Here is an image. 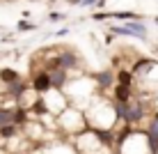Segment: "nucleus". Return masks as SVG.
Returning <instances> with one entry per match:
<instances>
[{
	"label": "nucleus",
	"instance_id": "1",
	"mask_svg": "<svg viewBox=\"0 0 158 154\" xmlns=\"http://www.w3.org/2000/svg\"><path fill=\"white\" fill-rule=\"evenodd\" d=\"M142 113H144V108H142L140 101H133V99H131L128 103H124V120H126V122H140V120H142Z\"/></svg>",
	"mask_w": 158,
	"mask_h": 154
},
{
	"label": "nucleus",
	"instance_id": "2",
	"mask_svg": "<svg viewBox=\"0 0 158 154\" xmlns=\"http://www.w3.org/2000/svg\"><path fill=\"white\" fill-rule=\"evenodd\" d=\"M112 32H117V35H133V37H140V39H144L147 37V28L140 21H133V23H126L124 28H110Z\"/></svg>",
	"mask_w": 158,
	"mask_h": 154
},
{
	"label": "nucleus",
	"instance_id": "3",
	"mask_svg": "<svg viewBox=\"0 0 158 154\" xmlns=\"http://www.w3.org/2000/svg\"><path fill=\"white\" fill-rule=\"evenodd\" d=\"M32 87H35L37 92H46L51 90V76L48 74H37L35 81H32Z\"/></svg>",
	"mask_w": 158,
	"mask_h": 154
},
{
	"label": "nucleus",
	"instance_id": "4",
	"mask_svg": "<svg viewBox=\"0 0 158 154\" xmlns=\"http://www.w3.org/2000/svg\"><path fill=\"white\" fill-rule=\"evenodd\" d=\"M115 97H117L119 103H128V101H131V87L117 85V87H115Z\"/></svg>",
	"mask_w": 158,
	"mask_h": 154
},
{
	"label": "nucleus",
	"instance_id": "5",
	"mask_svg": "<svg viewBox=\"0 0 158 154\" xmlns=\"http://www.w3.org/2000/svg\"><path fill=\"white\" fill-rule=\"evenodd\" d=\"M64 85V69H57L55 74H51V87H62Z\"/></svg>",
	"mask_w": 158,
	"mask_h": 154
},
{
	"label": "nucleus",
	"instance_id": "6",
	"mask_svg": "<svg viewBox=\"0 0 158 154\" xmlns=\"http://www.w3.org/2000/svg\"><path fill=\"white\" fill-rule=\"evenodd\" d=\"M0 78H2L5 83H9V85H12L14 81H19V74H16L14 69H2V71H0Z\"/></svg>",
	"mask_w": 158,
	"mask_h": 154
},
{
	"label": "nucleus",
	"instance_id": "7",
	"mask_svg": "<svg viewBox=\"0 0 158 154\" xmlns=\"http://www.w3.org/2000/svg\"><path fill=\"white\" fill-rule=\"evenodd\" d=\"M119 85H124V87H131V83H133V74L131 71H119Z\"/></svg>",
	"mask_w": 158,
	"mask_h": 154
},
{
	"label": "nucleus",
	"instance_id": "8",
	"mask_svg": "<svg viewBox=\"0 0 158 154\" xmlns=\"http://www.w3.org/2000/svg\"><path fill=\"white\" fill-rule=\"evenodd\" d=\"M25 115H28V113H25L23 108L14 111V113H12V124H14V126H16V124H23V122H25Z\"/></svg>",
	"mask_w": 158,
	"mask_h": 154
},
{
	"label": "nucleus",
	"instance_id": "9",
	"mask_svg": "<svg viewBox=\"0 0 158 154\" xmlns=\"http://www.w3.org/2000/svg\"><path fill=\"white\" fill-rule=\"evenodd\" d=\"M149 147H151V154L158 152V131H149Z\"/></svg>",
	"mask_w": 158,
	"mask_h": 154
},
{
	"label": "nucleus",
	"instance_id": "10",
	"mask_svg": "<svg viewBox=\"0 0 158 154\" xmlns=\"http://www.w3.org/2000/svg\"><path fill=\"white\" fill-rule=\"evenodd\" d=\"M71 64H76V58L71 53H64V55L60 58V67H71Z\"/></svg>",
	"mask_w": 158,
	"mask_h": 154
},
{
	"label": "nucleus",
	"instance_id": "11",
	"mask_svg": "<svg viewBox=\"0 0 158 154\" xmlns=\"http://www.w3.org/2000/svg\"><path fill=\"white\" fill-rule=\"evenodd\" d=\"M12 124V111H0V126Z\"/></svg>",
	"mask_w": 158,
	"mask_h": 154
},
{
	"label": "nucleus",
	"instance_id": "12",
	"mask_svg": "<svg viewBox=\"0 0 158 154\" xmlns=\"http://www.w3.org/2000/svg\"><path fill=\"white\" fill-rule=\"evenodd\" d=\"M16 134V126L14 124H7V126H0V136H5V138H9V136Z\"/></svg>",
	"mask_w": 158,
	"mask_h": 154
},
{
	"label": "nucleus",
	"instance_id": "13",
	"mask_svg": "<svg viewBox=\"0 0 158 154\" xmlns=\"http://www.w3.org/2000/svg\"><path fill=\"white\" fill-rule=\"evenodd\" d=\"M96 78H99V83H101V85H110V83H112V76H110V71H103V74H99Z\"/></svg>",
	"mask_w": 158,
	"mask_h": 154
},
{
	"label": "nucleus",
	"instance_id": "14",
	"mask_svg": "<svg viewBox=\"0 0 158 154\" xmlns=\"http://www.w3.org/2000/svg\"><path fill=\"white\" fill-rule=\"evenodd\" d=\"M23 90H25V85H23V83H19V81H14V83H12V95H14V97H19Z\"/></svg>",
	"mask_w": 158,
	"mask_h": 154
},
{
	"label": "nucleus",
	"instance_id": "15",
	"mask_svg": "<svg viewBox=\"0 0 158 154\" xmlns=\"http://www.w3.org/2000/svg\"><path fill=\"white\" fill-rule=\"evenodd\" d=\"M110 16H117V19H138L133 12H115V14H110Z\"/></svg>",
	"mask_w": 158,
	"mask_h": 154
},
{
	"label": "nucleus",
	"instance_id": "16",
	"mask_svg": "<svg viewBox=\"0 0 158 154\" xmlns=\"http://www.w3.org/2000/svg\"><path fill=\"white\" fill-rule=\"evenodd\" d=\"M32 28H35V25H32L30 21H21L19 23V30H32Z\"/></svg>",
	"mask_w": 158,
	"mask_h": 154
},
{
	"label": "nucleus",
	"instance_id": "17",
	"mask_svg": "<svg viewBox=\"0 0 158 154\" xmlns=\"http://www.w3.org/2000/svg\"><path fill=\"white\" fill-rule=\"evenodd\" d=\"M35 113H46V103H44V101H37V103H35Z\"/></svg>",
	"mask_w": 158,
	"mask_h": 154
},
{
	"label": "nucleus",
	"instance_id": "18",
	"mask_svg": "<svg viewBox=\"0 0 158 154\" xmlns=\"http://www.w3.org/2000/svg\"><path fill=\"white\" fill-rule=\"evenodd\" d=\"M51 19H53V21H60V19H64V14H60V12H53V14H51Z\"/></svg>",
	"mask_w": 158,
	"mask_h": 154
},
{
	"label": "nucleus",
	"instance_id": "19",
	"mask_svg": "<svg viewBox=\"0 0 158 154\" xmlns=\"http://www.w3.org/2000/svg\"><path fill=\"white\" fill-rule=\"evenodd\" d=\"M94 2H101V0H83V5H94Z\"/></svg>",
	"mask_w": 158,
	"mask_h": 154
},
{
	"label": "nucleus",
	"instance_id": "20",
	"mask_svg": "<svg viewBox=\"0 0 158 154\" xmlns=\"http://www.w3.org/2000/svg\"><path fill=\"white\" fill-rule=\"evenodd\" d=\"M154 122H156V124H158V113H156V120H154Z\"/></svg>",
	"mask_w": 158,
	"mask_h": 154
}]
</instances>
